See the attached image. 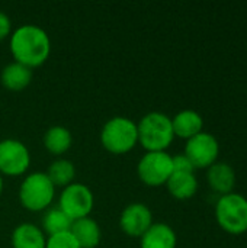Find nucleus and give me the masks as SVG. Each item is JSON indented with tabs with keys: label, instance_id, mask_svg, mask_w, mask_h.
Returning a JSON list of instances; mask_svg holds the SVG:
<instances>
[{
	"label": "nucleus",
	"instance_id": "obj_1",
	"mask_svg": "<svg viewBox=\"0 0 247 248\" xmlns=\"http://www.w3.org/2000/svg\"><path fill=\"white\" fill-rule=\"evenodd\" d=\"M10 51L16 61L32 68L41 65L48 58L51 41L42 28L33 23H25L13 31L10 36Z\"/></svg>",
	"mask_w": 247,
	"mask_h": 248
},
{
	"label": "nucleus",
	"instance_id": "obj_2",
	"mask_svg": "<svg viewBox=\"0 0 247 248\" xmlns=\"http://www.w3.org/2000/svg\"><path fill=\"white\" fill-rule=\"evenodd\" d=\"M138 141L147 151H165L173 141L172 118L163 112H148L137 124Z\"/></svg>",
	"mask_w": 247,
	"mask_h": 248
},
{
	"label": "nucleus",
	"instance_id": "obj_3",
	"mask_svg": "<svg viewBox=\"0 0 247 248\" xmlns=\"http://www.w3.org/2000/svg\"><path fill=\"white\" fill-rule=\"evenodd\" d=\"M215 219L230 235L247 232V198L234 192L220 196L215 203Z\"/></svg>",
	"mask_w": 247,
	"mask_h": 248
},
{
	"label": "nucleus",
	"instance_id": "obj_4",
	"mask_svg": "<svg viewBox=\"0 0 247 248\" xmlns=\"http://www.w3.org/2000/svg\"><path fill=\"white\" fill-rule=\"evenodd\" d=\"M100 141L114 154L127 153L138 142L137 124L125 116H114L102 126Z\"/></svg>",
	"mask_w": 247,
	"mask_h": 248
},
{
	"label": "nucleus",
	"instance_id": "obj_5",
	"mask_svg": "<svg viewBox=\"0 0 247 248\" xmlns=\"http://www.w3.org/2000/svg\"><path fill=\"white\" fill-rule=\"evenodd\" d=\"M55 186L44 171L28 174L19 187L20 203L29 211H41L47 208L54 198Z\"/></svg>",
	"mask_w": 247,
	"mask_h": 248
},
{
	"label": "nucleus",
	"instance_id": "obj_6",
	"mask_svg": "<svg viewBox=\"0 0 247 248\" xmlns=\"http://www.w3.org/2000/svg\"><path fill=\"white\" fill-rule=\"evenodd\" d=\"M137 173L148 186L166 185L173 173L172 155L166 151H147L137 164Z\"/></svg>",
	"mask_w": 247,
	"mask_h": 248
},
{
	"label": "nucleus",
	"instance_id": "obj_7",
	"mask_svg": "<svg viewBox=\"0 0 247 248\" xmlns=\"http://www.w3.org/2000/svg\"><path fill=\"white\" fill-rule=\"evenodd\" d=\"M220 154L218 140L210 132H199L198 135L186 140L185 155L192 163L194 169H208L217 163Z\"/></svg>",
	"mask_w": 247,
	"mask_h": 248
},
{
	"label": "nucleus",
	"instance_id": "obj_8",
	"mask_svg": "<svg viewBox=\"0 0 247 248\" xmlns=\"http://www.w3.org/2000/svg\"><path fill=\"white\" fill-rule=\"evenodd\" d=\"M93 193L83 183H70L67 185L60 196V208L73 219L89 217L93 208Z\"/></svg>",
	"mask_w": 247,
	"mask_h": 248
},
{
	"label": "nucleus",
	"instance_id": "obj_9",
	"mask_svg": "<svg viewBox=\"0 0 247 248\" xmlns=\"http://www.w3.org/2000/svg\"><path fill=\"white\" fill-rule=\"evenodd\" d=\"M31 163L28 147L15 138L0 141V171L9 176H17L26 171Z\"/></svg>",
	"mask_w": 247,
	"mask_h": 248
},
{
	"label": "nucleus",
	"instance_id": "obj_10",
	"mask_svg": "<svg viewBox=\"0 0 247 248\" xmlns=\"http://www.w3.org/2000/svg\"><path fill=\"white\" fill-rule=\"evenodd\" d=\"M153 224V214L144 203L135 202L124 208L119 225L122 231L131 237H141Z\"/></svg>",
	"mask_w": 247,
	"mask_h": 248
},
{
	"label": "nucleus",
	"instance_id": "obj_11",
	"mask_svg": "<svg viewBox=\"0 0 247 248\" xmlns=\"http://www.w3.org/2000/svg\"><path fill=\"white\" fill-rule=\"evenodd\" d=\"M207 182L213 192L220 196L229 195L236 186V171L227 163H214L207 169Z\"/></svg>",
	"mask_w": 247,
	"mask_h": 248
},
{
	"label": "nucleus",
	"instance_id": "obj_12",
	"mask_svg": "<svg viewBox=\"0 0 247 248\" xmlns=\"http://www.w3.org/2000/svg\"><path fill=\"white\" fill-rule=\"evenodd\" d=\"M141 248H176V232L165 222H153L151 227L140 237Z\"/></svg>",
	"mask_w": 247,
	"mask_h": 248
},
{
	"label": "nucleus",
	"instance_id": "obj_13",
	"mask_svg": "<svg viewBox=\"0 0 247 248\" xmlns=\"http://www.w3.org/2000/svg\"><path fill=\"white\" fill-rule=\"evenodd\" d=\"M172 128H173L175 135H178L183 140H189V138L198 135L199 132H202L204 119L197 110L185 109V110L178 112L172 118Z\"/></svg>",
	"mask_w": 247,
	"mask_h": 248
},
{
	"label": "nucleus",
	"instance_id": "obj_14",
	"mask_svg": "<svg viewBox=\"0 0 247 248\" xmlns=\"http://www.w3.org/2000/svg\"><path fill=\"white\" fill-rule=\"evenodd\" d=\"M70 232L73 234V237L82 248H95L99 244L102 235L99 224L90 217L73 221Z\"/></svg>",
	"mask_w": 247,
	"mask_h": 248
},
{
	"label": "nucleus",
	"instance_id": "obj_15",
	"mask_svg": "<svg viewBox=\"0 0 247 248\" xmlns=\"http://www.w3.org/2000/svg\"><path fill=\"white\" fill-rule=\"evenodd\" d=\"M47 238L44 232L33 224L25 222L17 225L12 232L13 248H45Z\"/></svg>",
	"mask_w": 247,
	"mask_h": 248
},
{
	"label": "nucleus",
	"instance_id": "obj_16",
	"mask_svg": "<svg viewBox=\"0 0 247 248\" xmlns=\"http://www.w3.org/2000/svg\"><path fill=\"white\" fill-rule=\"evenodd\" d=\"M0 80L4 87H7L10 90H20L31 83L32 70H31V67H28L19 61H12L1 70Z\"/></svg>",
	"mask_w": 247,
	"mask_h": 248
},
{
	"label": "nucleus",
	"instance_id": "obj_17",
	"mask_svg": "<svg viewBox=\"0 0 247 248\" xmlns=\"http://www.w3.org/2000/svg\"><path fill=\"white\" fill-rule=\"evenodd\" d=\"M166 186L173 198L186 201L198 192V179L194 173H172Z\"/></svg>",
	"mask_w": 247,
	"mask_h": 248
},
{
	"label": "nucleus",
	"instance_id": "obj_18",
	"mask_svg": "<svg viewBox=\"0 0 247 248\" xmlns=\"http://www.w3.org/2000/svg\"><path fill=\"white\" fill-rule=\"evenodd\" d=\"M73 142L71 132L63 125H54L48 128L44 134V145L52 154L66 153Z\"/></svg>",
	"mask_w": 247,
	"mask_h": 248
},
{
	"label": "nucleus",
	"instance_id": "obj_19",
	"mask_svg": "<svg viewBox=\"0 0 247 248\" xmlns=\"http://www.w3.org/2000/svg\"><path fill=\"white\" fill-rule=\"evenodd\" d=\"M73 224V219L60 208V206H52L47 209V212L42 217V227L48 235L70 231Z\"/></svg>",
	"mask_w": 247,
	"mask_h": 248
},
{
	"label": "nucleus",
	"instance_id": "obj_20",
	"mask_svg": "<svg viewBox=\"0 0 247 248\" xmlns=\"http://www.w3.org/2000/svg\"><path fill=\"white\" fill-rule=\"evenodd\" d=\"M74 174H76L74 164L66 158H58L52 161L47 171V176L49 177L54 186H64V187L71 183Z\"/></svg>",
	"mask_w": 247,
	"mask_h": 248
},
{
	"label": "nucleus",
	"instance_id": "obj_21",
	"mask_svg": "<svg viewBox=\"0 0 247 248\" xmlns=\"http://www.w3.org/2000/svg\"><path fill=\"white\" fill-rule=\"evenodd\" d=\"M45 248H82L70 231L48 235Z\"/></svg>",
	"mask_w": 247,
	"mask_h": 248
},
{
	"label": "nucleus",
	"instance_id": "obj_22",
	"mask_svg": "<svg viewBox=\"0 0 247 248\" xmlns=\"http://www.w3.org/2000/svg\"><path fill=\"white\" fill-rule=\"evenodd\" d=\"M173 173H194V166L185 154H178L172 157Z\"/></svg>",
	"mask_w": 247,
	"mask_h": 248
},
{
	"label": "nucleus",
	"instance_id": "obj_23",
	"mask_svg": "<svg viewBox=\"0 0 247 248\" xmlns=\"http://www.w3.org/2000/svg\"><path fill=\"white\" fill-rule=\"evenodd\" d=\"M10 29H12L10 17L3 10H0V41L10 33Z\"/></svg>",
	"mask_w": 247,
	"mask_h": 248
},
{
	"label": "nucleus",
	"instance_id": "obj_24",
	"mask_svg": "<svg viewBox=\"0 0 247 248\" xmlns=\"http://www.w3.org/2000/svg\"><path fill=\"white\" fill-rule=\"evenodd\" d=\"M3 190V179H1V174H0V193Z\"/></svg>",
	"mask_w": 247,
	"mask_h": 248
}]
</instances>
